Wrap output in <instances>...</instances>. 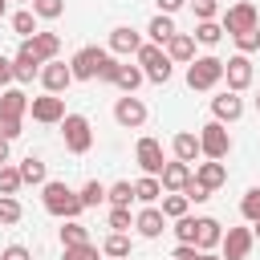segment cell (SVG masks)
Segmentation results:
<instances>
[{"instance_id": "obj_1", "label": "cell", "mask_w": 260, "mask_h": 260, "mask_svg": "<svg viewBox=\"0 0 260 260\" xmlns=\"http://www.w3.org/2000/svg\"><path fill=\"white\" fill-rule=\"evenodd\" d=\"M41 203H45V211L49 215H57V219H77L85 207H81V195L69 187V183H61V179H49L45 187H41Z\"/></svg>"}, {"instance_id": "obj_2", "label": "cell", "mask_w": 260, "mask_h": 260, "mask_svg": "<svg viewBox=\"0 0 260 260\" xmlns=\"http://www.w3.org/2000/svg\"><path fill=\"white\" fill-rule=\"evenodd\" d=\"M219 81H223V61H219L215 53H207V57H195V61L187 65V85H191V89L207 93V89H215Z\"/></svg>"}, {"instance_id": "obj_3", "label": "cell", "mask_w": 260, "mask_h": 260, "mask_svg": "<svg viewBox=\"0 0 260 260\" xmlns=\"http://www.w3.org/2000/svg\"><path fill=\"white\" fill-rule=\"evenodd\" d=\"M61 138H65V150H69V154H85V150L93 146V126H89V118H85V114H65Z\"/></svg>"}, {"instance_id": "obj_4", "label": "cell", "mask_w": 260, "mask_h": 260, "mask_svg": "<svg viewBox=\"0 0 260 260\" xmlns=\"http://www.w3.org/2000/svg\"><path fill=\"white\" fill-rule=\"evenodd\" d=\"M199 146H203V158H215V162H223L228 154H232V134H228V126L223 122H203L199 126Z\"/></svg>"}, {"instance_id": "obj_5", "label": "cell", "mask_w": 260, "mask_h": 260, "mask_svg": "<svg viewBox=\"0 0 260 260\" xmlns=\"http://www.w3.org/2000/svg\"><path fill=\"white\" fill-rule=\"evenodd\" d=\"M223 32L228 37H240V32H248V28H260V12H256V4L252 0H236L228 12H223Z\"/></svg>"}, {"instance_id": "obj_6", "label": "cell", "mask_w": 260, "mask_h": 260, "mask_svg": "<svg viewBox=\"0 0 260 260\" xmlns=\"http://www.w3.org/2000/svg\"><path fill=\"white\" fill-rule=\"evenodd\" d=\"M28 114H32V122H41V126H61V122H65V98L41 93V98L28 102Z\"/></svg>"}, {"instance_id": "obj_7", "label": "cell", "mask_w": 260, "mask_h": 260, "mask_svg": "<svg viewBox=\"0 0 260 260\" xmlns=\"http://www.w3.org/2000/svg\"><path fill=\"white\" fill-rule=\"evenodd\" d=\"M114 122H118L122 130H138V126H146V102L134 98V93H122V98L114 102Z\"/></svg>"}, {"instance_id": "obj_8", "label": "cell", "mask_w": 260, "mask_h": 260, "mask_svg": "<svg viewBox=\"0 0 260 260\" xmlns=\"http://www.w3.org/2000/svg\"><path fill=\"white\" fill-rule=\"evenodd\" d=\"M134 158H138V167H142V175H162V167H167V158H162V142L158 138H150V134H142L138 138V146H134Z\"/></svg>"}, {"instance_id": "obj_9", "label": "cell", "mask_w": 260, "mask_h": 260, "mask_svg": "<svg viewBox=\"0 0 260 260\" xmlns=\"http://www.w3.org/2000/svg\"><path fill=\"white\" fill-rule=\"evenodd\" d=\"M252 244H256L252 228H228V232H223V244H219V256H223V260H248Z\"/></svg>"}, {"instance_id": "obj_10", "label": "cell", "mask_w": 260, "mask_h": 260, "mask_svg": "<svg viewBox=\"0 0 260 260\" xmlns=\"http://www.w3.org/2000/svg\"><path fill=\"white\" fill-rule=\"evenodd\" d=\"M102 57H106V49H98V45H85V49H77V53H73V61H69V69H73V81H93V77H98V65H102Z\"/></svg>"}, {"instance_id": "obj_11", "label": "cell", "mask_w": 260, "mask_h": 260, "mask_svg": "<svg viewBox=\"0 0 260 260\" xmlns=\"http://www.w3.org/2000/svg\"><path fill=\"white\" fill-rule=\"evenodd\" d=\"M223 81H228L232 93H244V89L252 85V57H244V53L228 57V61H223Z\"/></svg>"}, {"instance_id": "obj_12", "label": "cell", "mask_w": 260, "mask_h": 260, "mask_svg": "<svg viewBox=\"0 0 260 260\" xmlns=\"http://www.w3.org/2000/svg\"><path fill=\"white\" fill-rule=\"evenodd\" d=\"M211 118L223 122V126H228V122H240V118H244V98L232 93V89L215 93V98H211Z\"/></svg>"}, {"instance_id": "obj_13", "label": "cell", "mask_w": 260, "mask_h": 260, "mask_svg": "<svg viewBox=\"0 0 260 260\" xmlns=\"http://www.w3.org/2000/svg\"><path fill=\"white\" fill-rule=\"evenodd\" d=\"M41 85H45V93H65L69 85H73V69L65 65V61H49L45 69H41Z\"/></svg>"}, {"instance_id": "obj_14", "label": "cell", "mask_w": 260, "mask_h": 260, "mask_svg": "<svg viewBox=\"0 0 260 260\" xmlns=\"http://www.w3.org/2000/svg\"><path fill=\"white\" fill-rule=\"evenodd\" d=\"M134 232L142 236V240H158L162 232H167V215H162V207L154 203V207H142L138 215H134Z\"/></svg>"}, {"instance_id": "obj_15", "label": "cell", "mask_w": 260, "mask_h": 260, "mask_svg": "<svg viewBox=\"0 0 260 260\" xmlns=\"http://www.w3.org/2000/svg\"><path fill=\"white\" fill-rule=\"evenodd\" d=\"M41 69H45V61H41V57L28 49V41H24L20 53L12 57V77H16V81H32V77H41Z\"/></svg>"}, {"instance_id": "obj_16", "label": "cell", "mask_w": 260, "mask_h": 260, "mask_svg": "<svg viewBox=\"0 0 260 260\" xmlns=\"http://www.w3.org/2000/svg\"><path fill=\"white\" fill-rule=\"evenodd\" d=\"M195 183H203L211 195L228 183V167L223 162H215V158H203V162H195Z\"/></svg>"}, {"instance_id": "obj_17", "label": "cell", "mask_w": 260, "mask_h": 260, "mask_svg": "<svg viewBox=\"0 0 260 260\" xmlns=\"http://www.w3.org/2000/svg\"><path fill=\"white\" fill-rule=\"evenodd\" d=\"M142 45H146V41H142V37H138V32H134L130 24H118V28L110 32V53H114V57H126V53H138Z\"/></svg>"}, {"instance_id": "obj_18", "label": "cell", "mask_w": 260, "mask_h": 260, "mask_svg": "<svg viewBox=\"0 0 260 260\" xmlns=\"http://www.w3.org/2000/svg\"><path fill=\"white\" fill-rule=\"evenodd\" d=\"M171 150H175V158L179 162H195V158H203V146H199V134H191V130H179L175 138H171Z\"/></svg>"}, {"instance_id": "obj_19", "label": "cell", "mask_w": 260, "mask_h": 260, "mask_svg": "<svg viewBox=\"0 0 260 260\" xmlns=\"http://www.w3.org/2000/svg\"><path fill=\"white\" fill-rule=\"evenodd\" d=\"M191 179H195V171H191L187 162H179V158H175V162H167V167H162V175H158L162 191H183Z\"/></svg>"}, {"instance_id": "obj_20", "label": "cell", "mask_w": 260, "mask_h": 260, "mask_svg": "<svg viewBox=\"0 0 260 260\" xmlns=\"http://www.w3.org/2000/svg\"><path fill=\"white\" fill-rule=\"evenodd\" d=\"M28 102H32V98H28L24 89H16V85H12V89H4V93H0V118H20V122H24Z\"/></svg>"}, {"instance_id": "obj_21", "label": "cell", "mask_w": 260, "mask_h": 260, "mask_svg": "<svg viewBox=\"0 0 260 260\" xmlns=\"http://www.w3.org/2000/svg\"><path fill=\"white\" fill-rule=\"evenodd\" d=\"M167 57H171L175 65H191V61H195V37H191V32H175V37L167 41Z\"/></svg>"}, {"instance_id": "obj_22", "label": "cell", "mask_w": 260, "mask_h": 260, "mask_svg": "<svg viewBox=\"0 0 260 260\" xmlns=\"http://www.w3.org/2000/svg\"><path fill=\"white\" fill-rule=\"evenodd\" d=\"M219 244H223V228H219V219L199 215V240H195V248H199V252H215Z\"/></svg>"}, {"instance_id": "obj_23", "label": "cell", "mask_w": 260, "mask_h": 260, "mask_svg": "<svg viewBox=\"0 0 260 260\" xmlns=\"http://www.w3.org/2000/svg\"><path fill=\"white\" fill-rule=\"evenodd\" d=\"M28 49L49 65V61H57V53H61V37H57V32H37V37L28 41Z\"/></svg>"}, {"instance_id": "obj_24", "label": "cell", "mask_w": 260, "mask_h": 260, "mask_svg": "<svg viewBox=\"0 0 260 260\" xmlns=\"http://www.w3.org/2000/svg\"><path fill=\"white\" fill-rule=\"evenodd\" d=\"M162 195H167V191H162V183H158L154 175H142V179L134 183V199H138L142 207H154V203H158Z\"/></svg>"}, {"instance_id": "obj_25", "label": "cell", "mask_w": 260, "mask_h": 260, "mask_svg": "<svg viewBox=\"0 0 260 260\" xmlns=\"http://www.w3.org/2000/svg\"><path fill=\"white\" fill-rule=\"evenodd\" d=\"M8 24H12V32H16L20 41H32V37L41 32V28H37V12H32V8H20V12H12V20H8Z\"/></svg>"}, {"instance_id": "obj_26", "label": "cell", "mask_w": 260, "mask_h": 260, "mask_svg": "<svg viewBox=\"0 0 260 260\" xmlns=\"http://www.w3.org/2000/svg\"><path fill=\"white\" fill-rule=\"evenodd\" d=\"M175 32H179V28H175V20H171V16H162V12H158L150 24H146V37H150V45H162V49H167V41H171Z\"/></svg>"}, {"instance_id": "obj_27", "label": "cell", "mask_w": 260, "mask_h": 260, "mask_svg": "<svg viewBox=\"0 0 260 260\" xmlns=\"http://www.w3.org/2000/svg\"><path fill=\"white\" fill-rule=\"evenodd\" d=\"M20 179H24V183H32V187H45V183H49V167H45V158L28 154V158L20 162Z\"/></svg>"}, {"instance_id": "obj_28", "label": "cell", "mask_w": 260, "mask_h": 260, "mask_svg": "<svg viewBox=\"0 0 260 260\" xmlns=\"http://www.w3.org/2000/svg\"><path fill=\"white\" fill-rule=\"evenodd\" d=\"M191 37H195V45H207V49H215V45L223 41V24H219V20H199Z\"/></svg>"}, {"instance_id": "obj_29", "label": "cell", "mask_w": 260, "mask_h": 260, "mask_svg": "<svg viewBox=\"0 0 260 260\" xmlns=\"http://www.w3.org/2000/svg\"><path fill=\"white\" fill-rule=\"evenodd\" d=\"M158 207H162V215H167V219H183V215H187V207H191V199H187L183 191H167V195L158 199Z\"/></svg>"}, {"instance_id": "obj_30", "label": "cell", "mask_w": 260, "mask_h": 260, "mask_svg": "<svg viewBox=\"0 0 260 260\" xmlns=\"http://www.w3.org/2000/svg\"><path fill=\"white\" fill-rule=\"evenodd\" d=\"M102 256H110V260H126V256H130V236H126V232H110V236L102 240Z\"/></svg>"}, {"instance_id": "obj_31", "label": "cell", "mask_w": 260, "mask_h": 260, "mask_svg": "<svg viewBox=\"0 0 260 260\" xmlns=\"http://www.w3.org/2000/svg\"><path fill=\"white\" fill-rule=\"evenodd\" d=\"M142 81H146L142 65H122V73H118V81H114V85H118L122 93H134V89H138Z\"/></svg>"}, {"instance_id": "obj_32", "label": "cell", "mask_w": 260, "mask_h": 260, "mask_svg": "<svg viewBox=\"0 0 260 260\" xmlns=\"http://www.w3.org/2000/svg\"><path fill=\"white\" fill-rule=\"evenodd\" d=\"M73 244H89V228L77 223V219H65V228H61V248H73Z\"/></svg>"}, {"instance_id": "obj_33", "label": "cell", "mask_w": 260, "mask_h": 260, "mask_svg": "<svg viewBox=\"0 0 260 260\" xmlns=\"http://www.w3.org/2000/svg\"><path fill=\"white\" fill-rule=\"evenodd\" d=\"M106 203H110V207H130V203H134V183H114V187H106Z\"/></svg>"}, {"instance_id": "obj_34", "label": "cell", "mask_w": 260, "mask_h": 260, "mask_svg": "<svg viewBox=\"0 0 260 260\" xmlns=\"http://www.w3.org/2000/svg\"><path fill=\"white\" fill-rule=\"evenodd\" d=\"M171 232H175L179 244H195V240H199V219H195V215H183V219H175Z\"/></svg>"}, {"instance_id": "obj_35", "label": "cell", "mask_w": 260, "mask_h": 260, "mask_svg": "<svg viewBox=\"0 0 260 260\" xmlns=\"http://www.w3.org/2000/svg\"><path fill=\"white\" fill-rule=\"evenodd\" d=\"M20 215H24L20 199H16V195H0V223L12 228V223H20Z\"/></svg>"}, {"instance_id": "obj_36", "label": "cell", "mask_w": 260, "mask_h": 260, "mask_svg": "<svg viewBox=\"0 0 260 260\" xmlns=\"http://www.w3.org/2000/svg\"><path fill=\"white\" fill-rule=\"evenodd\" d=\"M240 215H244L248 223L260 219V187H248V191H244V199H240Z\"/></svg>"}, {"instance_id": "obj_37", "label": "cell", "mask_w": 260, "mask_h": 260, "mask_svg": "<svg viewBox=\"0 0 260 260\" xmlns=\"http://www.w3.org/2000/svg\"><path fill=\"white\" fill-rule=\"evenodd\" d=\"M20 187H24L20 167H0V195H16Z\"/></svg>"}, {"instance_id": "obj_38", "label": "cell", "mask_w": 260, "mask_h": 260, "mask_svg": "<svg viewBox=\"0 0 260 260\" xmlns=\"http://www.w3.org/2000/svg\"><path fill=\"white\" fill-rule=\"evenodd\" d=\"M28 8L37 12V20H57V16L65 12V0H32Z\"/></svg>"}, {"instance_id": "obj_39", "label": "cell", "mask_w": 260, "mask_h": 260, "mask_svg": "<svg viewBox=\"0 0 260 260\" xmlns=\"http://www.w3.org/2000/svg\"><path fill=\"white\" fill-rule=\"evenodd\" d=\"M77 195H81V207H98V203H106V187H102L98 179H89Z\"/></svg>"}, {"instance_id": "obj_40", "label": "cell", "mask_w": 260, "mask_h": 260, "mask_svg": "<svg viewBox=\"0 0 260 260\" xmlns=\"http://www.w3.org/2000/svg\"><path fill=\"white\" fill-rule=\"evenodd\" d=\"M106 223H110V232H130L134 228V215H130V207H110Z\"/></svg>"}, {"instance_id": "obj_41", "label": "cell", "mask_w": 260, "mask_h": 260, "mask_svg": "<svg viewBox=\"0 0 260 260\" xmlns=\"http://www.w3.org/2000/svg\"><path fill=\"white\" fill-rule=\"evenodd\" d=\"M232 41H236V53H244V57L260 53V28H248V32H240V37H232Z\"/></svg>"}, {"instance_id": "obj_42", "label": "cell", "mask_w": 260, "mask_h": 260, "mask_svg": "<svg viewBox=\"0 0 260 260\" xmlns=\"http://www.w3.org/2000/svg\"><path fill=\"white\" fill-rule=\"evenodd\" d=\"M118 73H122V61H118L114 53H106V57H102V65H98V81H110V85H114V81H118Z\"/></svg>"}, {"instance_id": "obj_43", "label": "cell", "mask_w": 260, "mask_h": 260, "mask_svg": "<svg viewBox=\"0 0 260 260\" xmlns=\"http://www.w3.org/2000/svg\"><path fill=\"white\" fill-rule=\"evenodd\" d=\"M61 260H102V248L98 244H73V248H65Z\"/></svg>"}, {"instance_id": "obj_44", "label": "cell", "mask_w": 260, "mask_h": 260, "mask_svg": "<svg viewBox=\"0 0 260 260\" xmlns=\"http://www.w3.org/2000/svg\"><path fill=\"white\" fill-rule=\"evenodd\" d=\"M187 4H191L195 20H215L219 16V0H187Z\"/></svg>"}, {"instance_id": "obj_45", "label": "cell", "mask_w": 260, "mask_h": 260, "mask_svg": "<svg viewBox=\"0 0 260 260\" xmlns=\"http://www.w3.org/2000/svg\"><path fill=\"white\" fill-rule=\"evenodd\" d=\"M183 195H187V199H191V203H207V199H211V191H207V187H203V183H195V179H191V183H187V187H183Z\"/></svg>"}, {"instance_id": "obj_46", "label": "cell", "mask_w": 260, "mask_h": 260, "mask_svg": "<svg viewBox=\"0 0 260 260\" xmlns=\"http://www.w3.org/2000/svg\"><path fill=\"white\" fill-rule=\"evenodd\" d=\"M0 138H4V142L20 138V118H0Z\"/></svg>"}, {"instance_id": "obj_47", "label": "cell", "mask_w": 260, "mask_h": 260, "mask_svg": "<svg viewBox=\"0 0 260 260\" xmlns=\"http://www.w3.org/2000/svg\"><path fill=\"white\" fill-rule=\"evenodd\" d=\"M0 260H32V252H28L24 244H8V248L0 252Z\"/></svg>"}, {"instance_id": "obj_48", "label": "cell", "mask_w": 260, "mask_h": 260, "mask_svg": "<svg viewBox=\"0 0 260 260\" xmlns=\"http://www.w3.org/2000/svg\"><path fill=\"white\" fill-rule=\"evenodd\" d=\"M171 260H199V248H195V244H179Z\"/></svg>"}, {"instance_id": "obj_49", "label": "cell", "mask_w": 260, "mask_h": 260, "mask_svg": "<svg viewBox=\"0 0 260 260\" xmlns=\"http://www.w3.org/2000/svg\"><path fill=\"white\" fill-rule=\"evenodd\" d=\"M154 4H158V12H162V16H175V12H179L187 0H154Z\"/></svg>"}, {"instance_id": "obj_50", "label": "cell", "mask_w": 260, "mask_h": 260, "mask_svg": "<svg viewBox=\"0 0 260 260\" xmlns=\"http://www.w3.org/2000/svg\"><path fill=\"white\" fill-rule=\"evenodd\" d=\"M8 81H16V77H12V61L0 53V85H8Z\"/></svg>"}, {"instance_id": "obj_51", "label": "cell", "mask_w": 260, "mask_h": 260, "mask_svg": "<svg viewBox=\"0 0 260 260\" xmlns=\"http://www.w3.org/2000/svg\"><path fill=\"white\" fill-rule=\"evenodd\" d=\"M0 167H8V142L0 138Z\"/></svg>"}, {"instance_id": "obj_52", "label": "cell", "mask_w": 260, "mask_h": 260, "mask_svg": "<svg viewBox=\"0 0 260 260\" xmlns=\"http://www.w3.org/2000/svg\"><path fill=\"white\" fill-rule=\"evenodd\" d=\"M199 260H223L219 252H199Z\"/></svg>"}, {"instance_id": "obj_53", "label": "cell", "mask_w": 260, "mask_h": 260, "mask_svg": "<svg viewBox=\"0 0 260 260\" xmlns=\"http://www.w3.org/2000/svg\"><path fill=\"white\" fill-rule=\"evenodd\" d=\"M4 16H8V0H0V20H4Z\"/></svg>"}, {"instance_id": "obj_54", "label": "cell", "mask_w": 260, "mask_h": 260, "mask_svg": "<svg viewBox=\"0 0 260 260\" xmlns=\"http://www.w3.org/2000/svg\"><path fill=\"white\" fill-rule=\"evenodd\" d=\"M252 236H256V240H260V219H256V223H252Z\"/></svg>"}, {"instance_id": "obj_55", "label": "cell", "mask_w": 260, "mask_h": 260, "mask_svg": "<svg viewBox=\"0 0 260 260\" xmlns=\"http://www.w3.org/2000/svg\"><path fill=\"white\" fill-rule=\"evenodd\" d=\"M256 110H260V93H256Z\"/></svg>"}, {"instance_id": "obj_56", "label": "cell", "mask_w": 260, "mask_h": 260, "mask_svg": "<svg viewBox=\"0 0 260 260\" xmlns=\"http://www.w3.org/2000/svg\"><path fill=\"white\" fill-rule=\"evenodd\" d=\"M20 4H32V0H20Z\"/></svg>"}, {"instance_id": "obj_57", "label": "cell", "mask_w": 260, "mask_h": 260, "mask_svg": "<svg viewBox=\"0 0 260 260\" xmlns=\"http://www.w3.org/2000/svg\"><path fill=\"white\" fill-rule=\"evenodd\" d=\"M106 260H110V256H106Z\"/></svg>"}]
</instances>
